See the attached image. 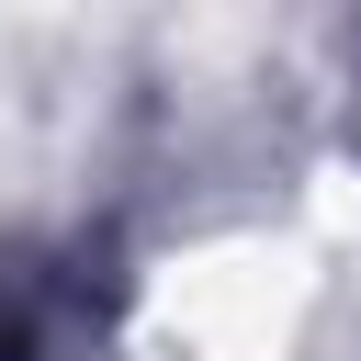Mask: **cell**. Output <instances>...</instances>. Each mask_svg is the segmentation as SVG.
Masks as SVG:
<instances>
[{
  "instance_id": "obj_1",
  "label": "cell",
  "mask_w": 361,
  "mask_h": 361,
  "mask_svg": "<svg viewBox=\"0 0 361 361\" xmlns=\"http://www.w3.org/2000/svg\"><path fill=\"white\" fill-rule=\"evenodd\" d=\"M316 293L327 271L293 226H203L135 282L124 350L135 361H293L316 327Z\"/></svg>"
}]
</instances>
